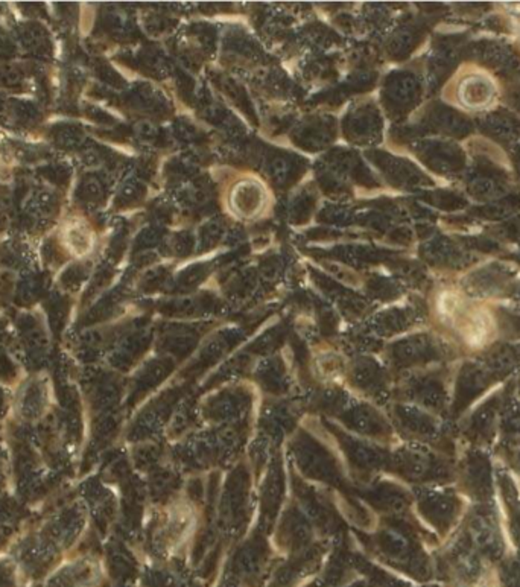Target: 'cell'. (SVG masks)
Listing matches in <instances>:
<instances>
[{
	"label": "cell",
	"instance_id": "1",
	"mask_svg": "<svg viewBox=\"0 0 520 587\" xmlns=\"http://www.w3.org/2000/svg\"><path fill=\"white\" fill-rule=\"evenodd\" d=\"M64 244L73 254H85L90 250V235L81 224H70L63 232Z\"/></svg>",
	"mask_w": 520,
	"mask_h": 587
},
{
	"label": "cell",
	"instance_id": "2",
	"mask_svg": "<svg viewBox=\"0 0 520 587\" xmlns=\"http://www.w3.org/2000/svg\"><path fill=\"white\" fill-rule=\"evenodd\" d=\"M0 166H2V158H0Z\"/></svg>",
	"mask_w": 520,
	"mask_h": 587
}]
</instances>
